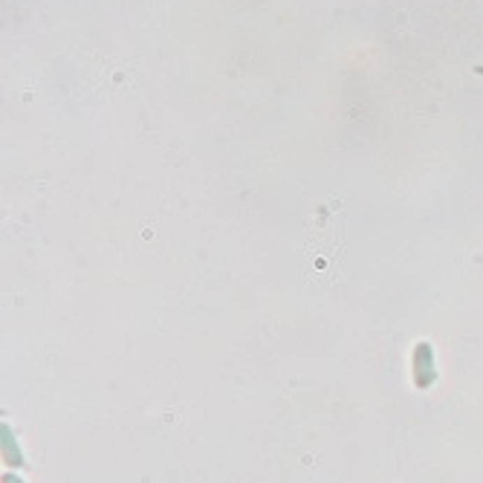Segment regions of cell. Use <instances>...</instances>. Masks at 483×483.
<instances>
[{"instance_id":"obj_1","label":"cell","mask_w":483,"mask_h":483,"mask_svg":"<svg viewBox=\"0 0 483 483\" xmlns=\"http://www.w3.org/2000/svg\"><path fill=\"white\" fill-rule=\"evenodd\" d=\"M345 215L339 203H324L312 212L307 235V258L316 275H333L336 261L345 252Z\"/></svg>"},{"instance_id":"obj_2","label":"cell","mask_w":483,"mask_h":483,"mask_svg":"<svg viewBox=\"0 0 483 483\" xmlns=\"http://www.w3.org/2000/svg\"><path fill=\"white\" fill-rule=\"evenodd\" d=\"M437 373H434V353L428 342H419L414 350V385L419 391H426L428 385H434Z\"/></svg>"},{"instance_id":"obj_3","label":"cell","mask_w":483,"mask_h":483,"mask_svg":"<svg viewBox=\"0 0 483 483\" xmlns=\"http://www.w3.org/2000/svg\"><path fill=\"white\" fill-rule=\"evenodd\" d=\"M3 483H24V480H17V477H12V475H6V480Z\"/></svg>"}]
</instances>
